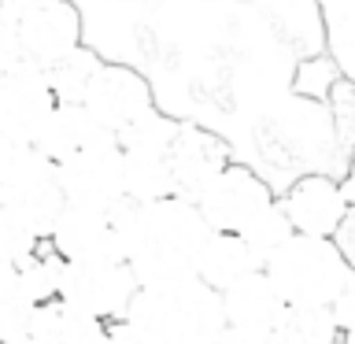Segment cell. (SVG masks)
<instances>
[{
	"instance_id": "6da1fadb",
	"label": "cell",
	"mask_w": 355,
	"mask_h": 344,
	"mask_svg": "<svg viewBox=\"0 0 355 344\" xmlns=\"http://www.w3.org/2000/svg\"><path fill=\"white\" fill-rule=\"evenodd\" d=\"M211 226L185 196H163L148 204H133L126 222V252L122 263L133 270L137 285L174 282L196 270V255L204 248Z\"/></svg>"
},
{
	"instance_id": "7a4b0ae2",
	"label": "cell",
	"mask_w": 355,
	"mask_h": 344,
	"mask_svg": "<svg viewBox=\"0 0 355 344\" xmlns=\"http://www.w3.org/2000/svg\"><path fill=\"white\" fill-rule=\"evenodd\" d=\"M126 318L148 337V344H218V333L226 329L218 293L196 274L137 285Z\"/></svg>"
},
{
	"instance_id": "3957f363",
	"label": "cell",
	"mask_w": 355,
	"mask_h": 344,
	"mask_svg": "<svg viewBox=\"0 0 355 344\" xmlns=\"http://www.w3.org/2000/svg\"><path fill=\"white\" fill-rule=\"evenodd\" d=\"M263 270L288 307H329L333 296L355 282V270L333 237H311V233H293L263 263Z\"/></svg>"
},
{
	"instance_id": "277c9868",
	"label": "cell",
	"mask_w": 355,
	"mask_h": 344,
	"mask_svg": "<svg viewBox=\"0 0 355 344\" xmlns=\"http://www.w3.org/2000/svg\"><path fill=\"white\" fill-rule=\"evenodd\" d=\"M130 200L119 204H63L49 230V244L63 263L122 259L126 252Z\"/></svg>"
},
{
	"instance_id": "5b68a950",
	"label": "cell",
	"mask_w": 355,
	"mask_h": 344,
	"mask_svg": "<svg viewBox=\"0 0 355 344\" xmlns=\"http://www.w3.org/2000/svg\"><path fill=\"white\" fill-rule=\"evenodd\" d=\"M204 222L218 233H241L248 222L274 204L270 182L248 163L230 160L211 182L193 196Z\"/></svg>"
},
{
	"instance_id": "8992f818",
	"label": "cell",
	"mask_w": 355,
	"mask_h": 344,
	"mask_svg": "<svg viewBox=\"0 0 355 344\" xmlns=\"http://www.w3.org/2000/svg\"><path fill=\"white\" fill-rule=\"evenodd\" d=\"M137 293V277L122 259H100V263H63L60 270V293L67 307L82 311L96 322L126 318L130 300Z\"/></svg>"
},
{
	"instance_id": "52a82bcc",
	"label": "cell",
	"mask_w": 355,
	"mask_h": 344,
	"mask_svg": "<svg viewBox=\"0 0 355 344\" xmlns=\"http://www.w3.org/2000/svg\"><path fill=\"white\" fill-rule=\"evenodd\" d=\"M0 204H8L15 215H22L30 222L41 241H49V230H52V222L63 207L55 163L44 160L33 144H26V148L8 163V171L0 174Z\"/></svg>"
},
{
	"instance_id": "ba28073f",
	"label": "cell",
	"mask_w": 355,
	"mask_h": 344,
	"mask_svg": "<svg viewBox=\"0 0 355 344\" xmlns=\"http://www.w3.org/2000/svg\"><path fill=\"white\" fill-rule=\"evenodd\" d=\"M82 108L89 111V119H93L104 133L119 137V133H126L133 122H141L144 115L155 111V93H152V82L137 71V67L100 63L93 85H89V93L82 100Z\"/></svg>"
},
{
	"instance_id": "9c48e42d",
	"label": "cell",
	"mask_w": 355,
	"mask_h": 344,
	"mask_svg": "<svg viewBox=\"0 0 355 344\" xmlns=\"http://www.w3.org/2000/svg\"><path fill=\"white\" fill-rule=\"evenodd\" d=\"M63 204H119L122 193V148L111 133H100L67 160L55 163Z\"/></svg>"
},
{
	"instance_id": "30bf717a",
	"label": "cell",
	"mask_w": 355,
	"mask_h": 344,
	"mask_svg": "<svg viewBox=\"0 0 355 344\" xmlns=\"http://www.w3.org/2000/svg\"><path fill=\"white\" fill-rule=\"evenodd\" d=\"M55 96L44 71L33 67L19 49L0 55V126H4L15 141L30 144L37 137L44 115L52 111Z\"/></svg>"
},
{
	"instance_id": "8fae6325",
	"label": "cell",
	"mask_w": 355,
	"mask_h": 344,
	"mask_svg": "<svg viewBox=\"0 0 355 344\" xmlns=\"http://www.w3.org/2000/svg\"><path fill=\"white\" fill-rule=\"evenodd\" d=\"M15 44L33 67L44 71L82 44V11L71 0H44L37 8L19 11Z\"/></svg>"
},
{
	"instance_id": "7c38bea8",
	"label": "cell",
	"mask_w": 355,
	"mask_h": 344,
	"mask_svg": "<svg viewBox=\"0 0 355 344\" xmlns=\"http://www.w3.org/2000/svg\"><path fill=\"white\" fill-rule=\"evenodd\" d=\"M230 160H233V152H230L226 137H218L215 130L200 126V122L178 119L171 148H166V166H171L178 196L193 200Z\"/></svg>"
},
{
	"instance_id": "4fadbf2b",
	"label": "cell",
	"mask_w": 355,
	"mask_h": 344,
	"mask_svg": "<svg viewBox=\"0 0 355 344\" xmlns=\"http://www.w3.org/2000/svg\"><path fill=\"white\" fill-rule=\"evenodd\" d=\"M277 204L288 215L296 233H311V237H333L337 226L348 215V196L337 178L329 174H300L293 185L277 196Z\"/></svg>"
},
{
	"instance_id": "5bb4252c",
	"label": "cell",
	"mask_w": 355,
	"mask_h": 344,
	"mask_svg": "<svg viewBox=\"0 0 355 344\" xmlns=\"http://www.w3.org/2000/svg\"><path fill=\"white\" fill-rule=\"evenodd\" d=\"M218 307H222V322L233 329H274L288 304L277 296V289L266 277V270H252L241 282L222 289Z\"/></svg>"
},
{
	"instance_id": "9a60e30c",
	"label": "cell",
	"mask_w": 355,
	"mask_h": 344,
	"mask_svg": "<svg viewBox=\"0 0 355 344\" xmlns=\"http://www.w3.org/2000/svg\"><path fill=\"white\" fill-rule=\"evenodd\" d=\"M252 270H263V263L255 259V252L248 248V241L241 237V233H218L211 230L204 248H200L196 255V277L204 282L207 289H215V293H222L226 285L241 282L244 274Z\"/></svg>"
},
{
	"instance_id": "2e32d148",
	"label": "cell",
	"mask_w": 355,
	"mask_h": 344,
	"mask_svg": "<svg viewBox=\"0 0 355 344\" xmlns=\"http://www.w3.org/2000/svg\"><path fill=\"white\" fill-rule=\"evenodd\" d=\"M100 337H104V322L67 307L63 300H49L33 307L22 344H100Z\"/></svg>"
},
{
	"instance_id": "e0dca14e",
	"label": "cell",
	"mask_w": 355,
	"mask_h": 344,
	"mask_svg": "<svg viewBox=\"0 0 355 344\" xmlns=\"http://www.w3.org/2000/svg\"><path fill=\"white\" fill-rule=\"evenodd\" d=\"M100 130L93 119H89V111L82 104H63V100H55L52 111L44 115L41 122V130H37V137H33L30 144L37 148L44 160H52V163H60L67 160L71 152H78L82 144H89L93 137H100Z\"/></svg>"
},
{
	"instance_id": "ac0fdd59",
	"label": "cell",
	"mask_w": 355,
	"mask_h": 344,
	"mask_svg": "<svg viewBox=\"0 0 355 344\" xmlns=\"http://www.w3.org/2000/svg\"><path fill=\"white\" fill-rule=\"evenodd\" d=\"M122 193L130 204L178 196L166 166V152H122Z\"/></svg>"
},
{
	"instance_id": "d6986e66",
	"label": "cell",
	"mask_w": 355,
	"mask_h": 344,
	"mask_svg": "<svg viewBox=\"0 0 355 344\" xmlns=\"http://www.w3.org/2000/svg\"><path fill=\"white\" fill-rule=\"evenodd\" d=\"M100 63H104L100 52H93L89 44H78V49H71L63 60L44 67V82H49L55 100H63V104H82L96 71H100Z\"/></svg>"
},
{
	"instance_id": "ffe728a7",
	"label": "cell",
	"mask_w": 355,
	"mask_h": 344,
	"mask_svg": "<svg viewBox=\"0 0 355 344\" xmlns=\"http://www.w3.org/2000/svg\"><path fill=\"white\" fill-rule=\"evenodd\" d=\"M277 344H340L329 307H285L274 326Z\"/></svg>"
},
{
	"instance_id": "44dd1931",
	"label": "cell",
	"mask_w": 355,
	"mask_h": 344,
	"mask_svg": "<svg viewBox=\"0 0 355 344\" xmlns=\"http://www.w3.org/2000/svg\"><path fill=\"white\" fill-rule=\"evenodd\" d=\"M322 22H326L329 63L355 82V0H322Z\"/></svg>"
},
{
	"instance_id": "7402d4cb",
	"label": "cell",
	"mask_w": 355,
	"mask_h": 344,
	"mask_svg": "<svg viewBox=\"0 0 355 344\" xmlns=\"http://www.w3.org/2000/svg\"><path fill=\"white\" fill-rule=\"evenodd\" d=\"M30 315H33V300L22 293L19 270L0 263V344H19L26 337Z\"/></svg>"
},
{
	"instance_id": "603a6c76",
	"label": "cell",
	"mask_w": 355,
	"mask_h": 344,
	"mask_svg": "<svg viewBox=\"0 0 355 344\" xmlns=\"http://www.w3.org/2000/svg\"><path fill=\"white\" fill-rule=\"evenodd\" d=\"M19 270V282H22V293L33 300V307L37 304H49L55 300L60 293V270H63V259L52 252L49 241L37 244V252H30L22 263H15Z\"/></svg>"
},
{
	"instance_id": "cb8c5ba5",
	"label": "cell",
	"mask_w": 355,
	"mask_h": 344,
	"mask_svg": "<svg viewBox=\"0 0 355 344\" xmlns=\"http://www.w3.org/2000/svg\"><path fill=\"white\" fill-rule=\"evenodd\" d=\"M293 233H296L293 222H288V215L282 211V204H277V196H274V204L266 207V211H259V215H255L248 226L241 230V237L248 241V248L255 252V259L266 263L288 237H293Z\"/></svg>"
},
{
	"instance_id": "d4e9b609",
	"label": "cell",
	"mask_w": 355,
	"mask_h": 344,
	"mask_svg": "<svg viewBox=\"0 0 355 344\" xmlns=\"http://www.w3.org/2000/svg\"><path fill=\"white\" fill-rule=\"evenodd\" d=\"M41 237L33 233V226L22 215H15L8 204H0V263L15 266L22 263L30 252H37Z\"/></svg>"
},
{
	"instance_id": "484cf974",
	"label": "cell",
	"mask_w": 355,
	"mask_h": 344,
	"mask_svg": "<svg viewBox=\"0 0 355 344\" xmlns=\"http://www.w3.org/2000/svg\"><path fill=\"white\" fill-rule=\"evenodd\" d=\"M329 315H333V322H337V329H340V333L355 326V282H348L337 296H333Z\"/></svg>"
},
{
	"instance_id": "4316f807",
	"label": "cell",
	"mask_w": 355,
	"mask_h": 344,
	"mask_svg": "<svg viewBox=\"0 0 355 344\" xmlns=\"http://www.w3.org/2000/svg\"><path fill=\"white\" fill-rule=\"evenodd\" d=\"M100 344H148V337H144L130 318H115V322H104V337H100Z\"/></svg>"
},
{
	"instance_id": "83f0119b",
	"label": "cell",
	"mask_w": 355,
	"mask_h": 344,
	"mask_svg": "<svg viewBox=\"0 0 355 344\" xmlns=\"http://www.w3.org/2000/svg\"><path fill=\"white\" fill-rule=\"evenodd\" d=\"M15 33H19V8L11 0H0V55L15 52Z\"/></svg>"
},
{
	"instance_id": "f1b7e54d",
	"label": "cell",
	"mask_w": 355,
	"mask_h": 344,
	"mask_svg": "<svg viewBox=\"0 0 355 344\" xmlns=\"http://www.w3.org/2000/svg\"><path fill=\"white\" fill-rule=\"evenodd\" d=\"M333 244H337L340 255L355 270V207H348V215H344V222L337 226V233H333Z\"/></svg>"
},
{
	"instance_id": "f546056e",
	"label": "cell",
	"mask_w": 355,
	"mask_h": 344,
	"mask_svg": "<svg viewBox=\"0 0 355 344\" xmlns=\"http://www.w3.org/2000/svg\"><path fill=\"white\" fill-rule=\"evenodd\" d=\"M218 344H277L274 329H233L226 326L218 333Z\"/></svg>"
},
{
	"instance_id": "4dcf8cb0",
	"label": "cell",
	"mask_w": 355,
	"mask_h": 344,
	"mask_svg": "<svg viewBox=\"0 0 355 344\" xmlns=\"http://www.w3.org/2000/svg\"><path fill=\"white\" fill-rule=\"evenodd\" d=\"M22 148H26V144H22V141H15V137H11V133H8L4 126H0V174L8 171V163L15 160V155H19Z\"/></svg>"
},
{
	"instance_id": "1f68e13d",
	"label": "cell",
	"mask_w": 355,
	"mask_h": 344,
	"mask_svg": "<svg viewBox=\"0 0 355 344\" xmlns=\"http://www.w3.org/2000/svg\"><path fill=\"white\" fill-rule=\"evenodd\" d=\"M340 189H344V196H348V204L355 207V152H352V171H348V178L340 182Z\"/></svg>"
},
{
	"instance_id": "d6a6232c",
	"label": "cell",
	"mask_w": 355,
	"mask_h": 344,
	"mask_svg": "<svg viewBox=\"0 0 355 344\" xmlns=\"http://www.w3.org/2000/svg\"><path fill=\"white\" fill-rule=\"evenodd\" d=\"M19 11H26V8H37V4H44V0H11Z\"/></svg>"
},
{
	"instance_id": "836d02e7",
	"label": "cell",
	"mask_w": 355,
	"mask_h": 344,
	"mask_svg": "<svg viewBox=\"0 0 355 344\" xmlns=\"http://www.w3.org/2000/svg\"><path fill=\"white\" fill-rule=\"evenodd\" d=\"M340 344H355V326H352V329H344V333H340Z\"/></svg>"
},
{
	"instance_id": "e575fe53",
	"label": "cell",
	"mask_w": 355,
	"mask_h": 344,
	"mask_svg": "<svg viewBox=\"0 0 355 344\" xmlns=\"http://www.w3.org/2000/svg\"><path fill=\"white\" fill-rule=\"evenodd\" d=\"M19 344H22V341H19Z\"/></svg>"
}]
</instances>
